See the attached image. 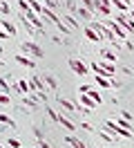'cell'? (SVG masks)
Returning <instances> with one entry per match:
<instances>
[{"label":"cell","instance_id":"obj_1","mask_svg":"<svg viewBox=\"0 0 134 148\" xmlns=\"http://www.w3.org/2000/svg\"><path fill=\"white\" fill-rule=\"evenodd\" d=\"M92 70H94V74L96 76H105V79H112L116 74V65L114 63H107V61H94L92 63Z\"/></svg>","mask_w":134,"mask_h":148},{"label":"cell","instance_id":"obj_2","mask_svg":"<svg viewBox=\"0 0 134 148\" xmlns=\"http://www.w3.org/2000/svg\"><path fill=\"white\" fill-rule=\"evenodd\" d=\"M49 117H52V119L56 121V123H61L63 128H67V130H76V126H74V123H71V121L67 119L65 114H61V112H56V110H49Z\"/></svg>","mask_w":134,"mask_h":148},{"label":"cell","instance_id":"obj_3","mask_svg":"<svg viewBox=\"0 0 134 148\" xmlns=\"http://www.w3.org/2000/svg\"><path fill=\"white\" fill-rule=\"evenodd\" d=\"M112 18H114L116 23H118V25L127 32V34H134V20H130L125 14H118V16H112Z\"/></svg>","mask_w":134,"mask_h":148},{"label":"cell","instance_id":"obj_4","mask_svg":"<svg viewBox=\"0 0 134 148\" xmlns=\"http://www.w3.org/2000/svg\"><path fill=\"white\" fill-rule=\"evenodd\" d=\"M69 67L76 72V76H87V67H85V63L78 61V58H69Z\"/></svg>","mask_w":134,"mask_h":148},{"label":"cell","instance_id":"obj_5","mask_svg":"<svg viewBox=\"0 0 134 148\" xmlns=\"http://www.w3.org/2000/svg\"><path fill=\"white\" fill-rule=\"evenodd\" d=\"M22 52H27V54H31V56H43V47L31 43V40H25L22 43Z\"/></svg>","mask_w":134,"mask_h":148},{"label":"cell","instance_id":"obj_6","mask_svg":"<svg viewBox=\"0 0 134 148\" xmlns=\"http://www.w3.org/2000/svg\"><path fill=\"white\" fill-rule=\"evenodd\" d=\"M96 2V11H101L103 16H112V2L110 0H94Z\"/></svg>","mask_w":134,"mask_h":148},{"label":"cell","instance_id":"obj_7","mask_svg":"<svg viewBox=\"0 0 134 148\" xmlns=\"http://www.w3.org/2000/svg\"><path fill=\"white\" fill-rule=\"evenodd\" d=\"M40 79H43V83H45V88L47 90H58V81L54 79V74H40Z\"/></svg>","mask_w":134,"mask_h":148},{"label":"cell","instance_id":"obj_8","mask_svg":"<svg viewBox=\"0 0 134 148\" xmlns=\"http://www.w3.org/2000/svg\"><path fill=\"white\" fill-rule=\"evenodd\" d=\"M101 58H103V61H107V63H116V61H118V54H116L114 49H101Z\"/></svg>","mask_w":134,"mask_h":148},{"label":"cell","instance_id":"obj_9","mask_svg":"<svg viewBox=\"0 0 134 148\" xmlns=\"http://www.w3.org/2000/svg\"><path fill=\"white\" fill-rule=\"evenodd\" d=\"M94 81H96V85H98V88H103V90H112V85H114V81H112V79L96 76V74H94Z\"/></svg>","mask_w":134,"mask_h":148},{"label":"cell","instance_id":"obj_10","mask_svg":"<svg viewBox=\"0 0 134 148\" xmlns=\"http://www.w3.org/2000/svg\"><path fill=\"white\" fill-rule=\"evenodd\" d=\"M80 106H83V108H87V110H92V112H94V110H96V106H98V103L94 101V99H89L87 94H80Z\"/></svg>","mask_w":134,"mask_h":148},{"label":"cell","instance_id":"obj_11","mask_svg":"<svg viewBox=\"0 0 134 148\" xmlns=\"http://www.w3.org/2000/svg\"><path fill=\"white\" fill-rule=\"evenodd\" d=\"M85 36H87V40H92V43H96V40H103V38L98 36V32L92 27V25H89V27H85Z\"/></svg>","mask_w":134,"mask_h":148},{"label":"cell","instance_id":"obj_12","mask_svg":"<svg viewBox=\"0 0 134 148\" xmlns=\"http://www.w3.org/2000/svg\"><path fill=\"white\" fill-rule=\"evenodd\" d=\"M63 23H65V25H67L69 29H78V27H80V25H78V20L74 18L71 14H67V16H63Z\"/></svg>","mask_w":134,"mask_h":148},{"label":"cell","instance_id":"obj_13","mask_svg":"<svg viewBox=\"0 0 134 148\" xmlns=\"http://www.w3.org/2000/svg\"><path fill=\"white\" fill-rule=\"evenodd\" d=\"M58 106H61L65 112H76V110H78V108H76L71 101H67V99H58Z\"/></svg>","mask_w":134,"mask_h":148},{"label":"cell","instance_id":"obj_14","mask_svg":"<svg viewBox=\"0 0 134 148\" xmlns=\"http://www.w3.org/2000/svg\"><path fill=\"white\" fill-rule=\"evenodd\" d=\"M0 25L5 27V32L9 34V38L16 36V27H14V23H11V20H0Z\"/></svg>","mask_w":134,"mask_h":148},{"label":"cell","instance_id":"obj_15","mask_svg":"<svg viewBox=\"0 0 134 148\" xmlns=\"http://www.w3.org/2000/svg\"><path fill=\"white\" fill-rule=\"evenodd\" d=\"M16 63H20V65H25V67H36V61L34 58H27V56H16Z\"/></svg>","mask_w":134,"mask_h":148},{"label":"cell","instance_id":"obj_16","mask_svg":"<svg viewBox=\"0 0 134 148\" xmlns=\"http://www.w3.org/2000/svg\"><path fill=\"white\" fill-rule=\"evenodd\" d=\"M40 2H43V7H47V9H52V11L61 9V0H40Z\"/></svg>","mask_w":134,"mask_h":148},{"label":"cell","instance_id":"obj_17","mask_svg":"<svg viewBox=\"0 0 134 148\" xmlns=\"http://www.w3.org/2000/svg\"><path fill=\"white\" fill-rule=\"evenodd\" d=\"M22 103H25L27 108H36V106H38V99H34L31 94H25V97H22Z\"/></svg>","mask_w":134,"mask_h":148},{"label":"cell","instance_id":"obj_18","mask_svg":"<svg viewBox=\"0 0 134 148\" xmlns=\"http://www.w3.org/2000/svg\"><path fill=\"white\" fill-rule=\"evenodd\" d=\"M29 2V7H31V11H36L38 16L43 14V2H38V0H27Z\"/></svg>","mask_w":134,"mask_h":148},{"label":"cell","instance_id":"obj_19","mask_svg":"<svg viewBox=\"0 0 134 148\" xmlns=\"http://www.w3.org/2000/svg\"><path fill=\"white\" fill-rule=\"evenodd\" d=\"M0 123H2V126H7V128H16V121L9 119L7 114H2V112H0Z\"/></svg>","mask_w":134,"mask_h":148},{"label":"cell","instance_id":"obj_20","mask_svg":"<svg viewBox=\"0 0 134 148\" xmlns=\"http://www.w3.org/2000/svg\"><path fill=\"white\" fill-rule=\"evenodd\" d=\"M76 16H80V18H85V20H94V16L89 14L85 7H78V11H76Z\"/></svg>","mask_w":134,"mask_h":148},{"label":"cell","instance_id":"obj_21","mask_svg":"<svg viewBox=\"0 0 134 148\" xmlns=\"http://www.w3.org/2000/svg\"><path fill=\"white\" fill-rule=\"evenodd\" d=\"M80 2H83V7H85L89 14H94V11H96V2H94V0H80Z\"/></svg>","mask_w":134,"mask_h":148},{"label":"cell","instance_id":"obj_22","mask_svg":"<svg viewBox=\"0 0 134 148\" xmlns=\"http://www.w3.org/2000/svg\"><path fill=\"white\" fill-rule=\"evenodd\" d=\"M67 144H71L74 148H87L83 141H80V139H76V137H67Z\"/></svg>","mask_w":134,"mask_h":148},{"label":"cell","instance_id":"obj_23","mask_svg":"<svg viewBox=\"0 0 134 148\" xmlns=\"http://www.w3.org/2000/svg\"><path fill=\"white\" fill-rule=\"evenodd\" d=\"M7 146H11V148H22V144H20L18 139H7Z\"/></svg>","mask_w":134,"mask_h":148},{"label":"cell","instance_id":"obj_24","mask_svg":"<svg viewBox=\"0 0 134 148\" xmlns=\"http://www.w3.org/2000/svg\"><path fill=\"white\" fill-rule=\"evenodd\" d=\"M0 14H5V16L9 14V5L7 2H0Z\"/></svg>","mask_w":134,"mask_h":148},{"label":"cell","instance_id":"obj_25","mask_svg":"<svg viewBox=\"0 0 134 148\" xmlns=\"http://www.w3.org/2000/svg\"><path fill=\"white\" fill-rule=\"evenodd\" d=\"M0 103H5V106H7V103H9V94H2V92H0Z\"/></svg>","mask_w":134,"mask_h":148},{"label":"cell","instance_id":"obj_26","mask_svg":"<svg viewBox=\"0 0 134 148\" xmlns=\"http://www.w3.org/2000/svg\"><path fill=\"white\" fill-rule=\"evenodd\" d=\"M0 38H2V40H5V38H9V34L5 32V27H2V25H0Z\"/></svg>","mask_w":134,"mask_h":148},{"label":"cell","instance_id":"obj_27","mask_svg":"<svg viewBox=\"0 0 134 148\" xmlns=\"http://www.w3.org/2000/svg\"><path fill=\"white\" fill-rule=\"evenodd\" d=\"M40 148H52V146H49L47 141H40Z\"/></svg>","mask_w":134,"mask_h":148},{"label":"cell","instance_id":"obj_28","mask_svg":"<svg viewBox=\"0 0 134 148\" xmlns=\"http://www.w3.org/2000/svg\"><path fill=\"white\" fill-rule=\"evenodd\" d=\"M132 9H134V0H132Z\"/></svg>","mask_w":134,"mask_h":148},{"label":"cell","instance_id":"obj_29","mask_svg":"<svg viewBox=\"0 0 134 148\" xmlns=\"http://www.w3.org/2000/svg\"><path fill=\"white\" fill-rule=\"evenodd\" d=\"M125 2H130V0H125Z\"/></svg>","mask_w":134,"mask_h":148},{"label":"cell","instance_id":"obj_30","mask_svg":"<svg viewBox=\"0 0 134 148\" xmlns=\"http://www.w3.org/2000/svg\"><path fill=\"white\" fill-rule=\"evenodd\" d=\"M0 148H5V146H0Z\"/></svg>","mask_w":134,"mask_h":148},{"label":"cell","instance_id":"obj_31","mask_svg":"<svg viewBox=\"0 0 134 148\" xmlns=\"http://www.w3.org/2000/svg\"><path fill=\"white\" fill-rule=\"evenodd\" d=\"M0 52H2V49H0Z\"/></svg>","mask_w":134,"mask_h":148}]
</instances>
